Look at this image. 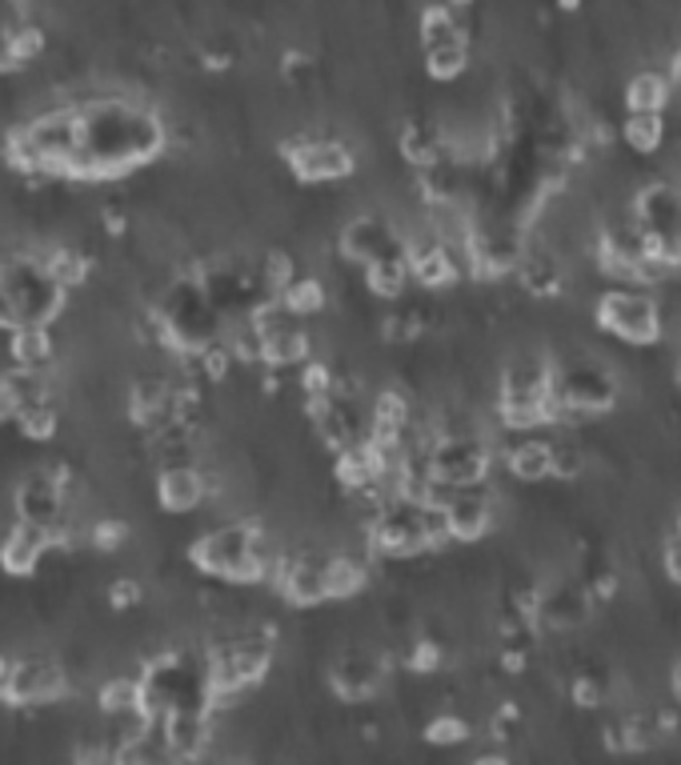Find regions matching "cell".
Instances as JSON below:
<instances>
[{"mask_svg":"<svg viewBox=\"0 0 681 765\" xmlns=\"http://www.w3.org/2000/svg\"><path fill=\"white\" fill-rule=\"evenodd\" d=\"M157 506L172 517H185L205 506V473H200V465L157 469Z\"/></svg>","mask_w":681,"mask_h":765,"instance_id":"9","label":"cell"},{"mask_svg":"<svg viewBox=\"0 0 681 765\" xmlns=\"http://www.w3.org/2000/svg\"><path fill=\"white\" fill-rule=\"evenodd\" d=\"M441 661H445V654H441V641H433V637H421V641H413L409 657H405L409 674H421V677L437 674Z\"/></svg>","mask_w":681,"mask_h":765,"instance_id":"23","label":"cell"},{"mask_svg":"<svg viewBox=\"0 0 681 765\" xmlns=\"http://www.w3.org/2000/svg\"><path fill=\"white\" fill-rule=\"evenodd\" d=\"M585 465H590L585 445H578V441H553V478L578 481L585 473Z\"/></svg>","mask_w":681,"mask_h":765,"instance_id":"20","label":"cell"},{"mask_svg":"<svg viewBox=\"0 0 681 765\" xmlns=\"http://www.w3.org/2000/svg\"><path fill=\"white\" fill-rule=\"evenodd\" d=\"M389 669H393V657L385 649H373V646H349L340 649L337 661L329 669V686L340 702H373L381 694V686L389 681Z\"/></svg>","mask_w":681,"mask_h":765,"instance_id":"5","label":"cell"},{"mask_svg":"<svg viewBox=\"0 0 681 765\" xmlns=\"http://www.w3.org/2000/svg\"><path fill=\"white\" fill-rule=\"evenodd\" d=\"M570 697H573V706H581V709H598L601 706V681L598 677H590V674H581L578 681L570 686Z\"/></svg>","mask_w":681,"mask_h":765,"instance_id":"24","label":"cell"},{"mask_svg":"<svg viewBox=\"0 0 681 765\" xmlns=\"http://www.w3.org/2000/svg\"><path fill=\"white\" fill-rule=\"evenodd\" d=\"M289 169L305 185H329V180H345L357 173V153L340 137H320V133H297L280 145Z\"/></svg>","mask_w":681,"mask_h":765,"instance_id":"3","label":"cell"},{"mask_svg":"<svg viewBox=\"0 0 681 765\" xmlns=\"http://www.w3.org/2000/svg\"><path fill=\"white\" fill-rule=\"evenodd\" d=\"M17 413H20V401H17V393H12L4 381H0V425H9V421H17Z\"/></svg>","mask_w":681,"mask_h":765,"instance_id":"26","label":"cell"},{"mask_svg":"<svg viewBox=\"0 0 681 765\" xmlns=\"http://www.w3.org/2000/svg\"><path fill=\"white\" fill-rule=\"evenodd\" d=\"M673 694H678V697H681V666H678V669H673Z\"/></svg>","mask_w":681,"mask_h":765,"instance_id":"33","label":"cell"},{"mask_svg":"<svg viewBox=\"0 0 681 765\" xmlns=\"http://www.w3.org/2000/svg\"><path fill=\"white\" fill-rule=\"evenodd\" d=\"M140 597H145V586H140V577H132V573L112 577L109 589H105V601H109V609H117V614H129V609H137Z\"/></svg>","mask_w":681,"mask_h":765,"instance_id":"22","label":"cell"},{"mask_svg":"<svg viewBox=\"0 0 681 765\" xmlns=\"http://www.w3.org/2000/svg\"><path fill=\"white\" fill-rule=\"evenodd\" d=\"M9 365L52 369L57 365V337L49 325H17L9 333Z\"/></svg>","mask_w":681,"mask_h":765,"instance_id":"11","label":"cell"},{"mask_svg":"<svg viewBox=\"0 0 681 765\" xmlns=\"http://www.w3.org/2000/svg\"><path fill=\"white\" fill-rule=\"evenodd\" d=\"M593 313H598V325L605 328V333H613L618 341H625V345H658L661 341V308L658 301L645 293V288H610V293H601L598 305H593Z\"/></svg>","mask_w":681,"mask_h":765,"instance_id":"1","label":"cell"},{"mask_svg":"<svg viewBox=\"0 0 681 765\" xmlns=\"http://www.w3.org/2000/svg\"><path fill=\"white\" fill-rule=\"evenodd\" d=\"M510 469V478L521 481V486H537V481H550L553 478V441L550 438H525L517 445H510L505 453H497Z\"/></svg>","mask_w":681,"mask_h":765,"instance_id":"10","label":"cell"},{"mask_svg":"<svg viewBox=\"0 0 681 765\" xmlns=\"http://www.w3.org/2000/svg\"><path fill=\"white\" fill-rule=\"evenodd\" d=\"M450 40H465V32L457 24V12L441 0V4H430V9L421 12V45L437 49V45H450Z\"/></svg>","mask_w":681,"mask_h":765,"instance_id":"18","label":"cell"},{"mask_svg":"<svg viewBox=\"0 0 681 765\" xmlns=\"http://www.w3.org/2000/svg\"><path fill=\"white\" fill-rule=\"evenodd\" d=\"M673 537H678V541H681V517H678V533H673Z\"/></svg>","mask_w":681,"mask_h":765,"instance_id":"34","label":"cell"},{"mask_svg":"<svg viewBox=\"0 0 681 765\" xmlns=\"http://www.w3.org/2000/svg\"><path fill=\"white\" fill-rule=\"evenodd\" d=\"M557 9H561V12H578V9H581V0H557Z\"/></svg>","mask_w":681,"mask_h":765,"instance_id":"31","label":"cell"},{"mask_svg":"<svg viewBox=\"0 0 681 765\" xmlns=\"http://www.w3.org/2000/svg\"><path fill=\"white\" fill-rule=\"evenodd\" d=\"M280 305H285V313L289 317H297V321H313V317H320L325 308H329V288H325V281L320 277H297L293 281L285 293H280Z\"/></svg>","mask_w":681,"mask_h":765,"instance_id":"15","label":"cell"},{"mask_svg":"<svg viewBox=\"0 0 681 765\" xmlns=\"http://www.w3.org/2000/svg\"><path fill=\"white\" fill-rule=\"evenodd\" d=\"M9 669H12V657H9V649H0V681L9 677Z\"/></svg>","mask_w":681,"mask_h":765,"instance_id":"30","label":"cell"},{"mask_svg":"<svg viewBox=\"0 0 681 765\" xmlns=\"http://www.w3.org/2000/svg\"><path fill=\"white\" fill-rule=\"evenodd\" d=\"M470 69V40H450L437 49H425V72L433 80H457Z\"/></svg>","mask_w":681,"mask_h":765,"instance_id":"19","label":"cell"},{"mask_svg":"<svg viewBox=\"0 0 681 765\" xmlns=\"http://www.w3.org/2000/svg\"><path fill=\"white\" fill-rule=\"evenodd\" d=\"M497 465V445L493 438H450L437 441L430 453V473L437 486L450 489H470L485 486Z\"/></svg>","mask_w":681,"mask_h":765,"instance_id":"4","label":"cell"},{"mask_svg":"<svg viewBox=\"0 0 681 765\" xmlns=\"http://www.w3.org/2000/svg\"><path fill=\"white\" fill-rule=\"evenodd\" d=\"M665 77H670L673 85H681V45H678V49H673L670 65H665Z\"/></svg>","mask_w":681,"mask_h":765,"instance_id":"28","label":"cell"},{"mask_svg":"<svg viewBox=\"0 0 681 765\" xmlns=\"http://www.w3.org/2000/svg\"><path fill=\"white\" fill-rule=\"evenodd\" d=\"M473 765H510V762H505V757H501V754H481Z\"/></svg>","mask_w":681,"mask_h":765,"instance_id":"29","label":"cell"},{"mask_svg":"<svg viewBox=\"0 0 681 765\" xmlns=\"http://www.w3.org/2000/svg\"><path fill=\"white\" fill-rule=\"evenodd\" d=\"M425 742L430 746H461V742H470V722L457 714H437L425 726Z\"/></svg>","mask_w":681,"mask_h":765,"instance_id":"21","label":"cell"},{"mask_svg":"<svg viewBox=\"0 0 681 765\" xmlns=\"http://www.w3.org/2000/svg\"><path fill=\"white\" fill-rule=\"evenodd\" d=\"M661 569H665V577H670L673 586H681V541H678V537H670V541H665V553H661Z\"/></svg>","mask_w":681,"mask_h":765,"instance_id":"25","label":"cell"},{"mask_svg":"<svg viewBox=\"0 0 681 765\" xmlns=\"http://www.w3.org/2000/svg\"><path fill=\"white\" fill-rule=\"evenodd\" d=\"M12 425L20 429V438H24V441H32V445H45V441L57 438V429H60L57 401H37V405H24Z\"/></svg>","mask_w":681,"mask_h":765,"instance_id":"17","label":"cell"},{"mask_svg":"<svg viewBox=\"0 0 681 765\" xmlns=\"http://www.w3.org/2000/svg\"><path fill=\"white\" fill-rule=\"evenodd\" d=\"M513 277L521 281L525 293H533V297H541V301H553L565 293V261H561L553 249H533V245H525L517 265H513Z\"/></svg>","mask_w":681,"mask_h":765,"instance_id":"8","label":"cell"},{"mask_svg":"<svg viewBox=\"0 0 681 765\" xmlns=\"http://www.w3.org/2000/svg\"><path fill=\"white\" fill-rule=\"evenodd\" d=\"M445 4H450V9H453V12H457V9H470L473 0H445Z\"/></svg>","mask_w":681,"mask_h":765,"instance_id":"32","label":"cell"},{"mask_svg":"<svg viewBox=\"0 0 681 765\" xmlns=\"http://www.w3.org/2000/svg\"><path fill=\"white\" fill-rule=\"evenodd\" d=\"M613 594H618V573H598L593 597H598V601H613Z\"/></svg>","mask_w":681,"mask_h":765,"instance_id":"27","label":"cell"},{"mask_svg":"<svg viewBox=\"0 0 681 765\" xmlns=\"http://www.w3.org/2000/svg\"><path fill=\"white\" fill-rule=\"evenodd\" d=\"M145 706V677L140 674H112L100 681L97 709L105 717H137Z\"/></svg>","mask_w":681,"mask_h":765,"instance_id":"12","label":"cell"},{"mask_svg":"<svg viewBox=\"0 0 681 765\" xmlns=\"http://www.w3.org/2000/svg\"><path fill=\"white\" fill-rule=\"evenodd\" d=\"M69 669L60 666L57 657L49 654H29V657H12L9 677L0 681V702L9 709H24V706H52L60 697H69Z\"/></svg>","mask_w":681,"mask_h":765,"instance_id":"2","label":"cell"},{"mask_svg":"<svg viewBox=\"0 0 681 765\" xmlns=\"http://www.w3.org/2000/svg\"><path fill=\"white\" fill-rule=\"evenodd\" d=\"M673 100V80L658 69H638L625 80V109L630 112H665Z\"/></svg>","mask_w":681,"mask_h":765,"instance_id":"13","label":"cell"},{"mask_svg":"<svg viewBox=\"0 0 681 765\" xmlns=\"http://www.w3.org/2000/svg\"><path fill=\"white\" fill-rule=\"evenodd\" d=\"M361 273H365V288H369L373 297H381V301H401V297H405V288L413 285L405 253H393V257L373 261V265H365Z\"/></svg>","mask_w":681,"mask_h":765,"instance_id":"14","label":"cell"},{"mask_svg":"<svg viewBox=\"0 0 681 765\" xmlns=\"http://www.w3.org/2000/svg\"><path fill=\"white\" fill-rule=\"evenodd\" d=\"M12 513L24 526L57 529L65 521V489L52 465H32L12 486Z\"/></svg>","mask_w":681,"mask_h":765,"instance_id":"6","label":"cell"},{"mask_svg":"<svg viewBox=\"0 0 681 765\" xmlns=\"http://www.w3.org/2000/svg\"><path fill=\"white\" fill-rule=\"evenodd\" d=\"M621 140L638 157H653L665 145V112H630L621 125Z\"/></svg>","mask_w":681,"mask_h":765,"instance_id":"16","label":"cell"},{"mask_svg":"<svg viewBox=\"0 0 681 765\" xmlns=\"http://www.w3.org/2000/svg\"><path fill=\"white\" fill-rule=\"evenodd\" d=\"M49 553H52V537H49V529H40V526L12 521L9 533L0 537V569L9 577H32Z\"/></svg>","mask_w":681,"mask_h":765,"instance_id":"7","label":"cell"}]
</instances>
